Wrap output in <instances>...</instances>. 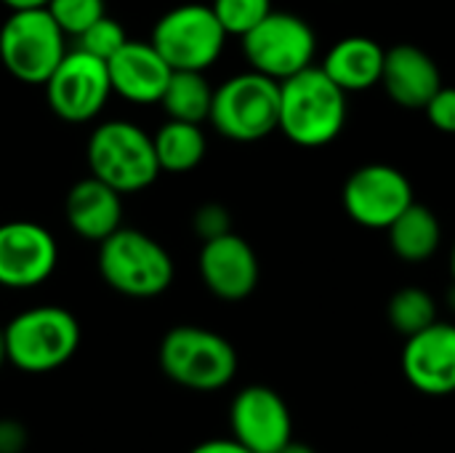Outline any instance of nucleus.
<instances>
[{"label":"nucleus","mask_w":455,"mask_h":453,"mask_svg":"<svg viewBox=\"0 0 455 453\" xmlns=\"http://www.w3.org/2000/svg\"><path fill=\"white\" fill-rule=\"evenodd\" d=\"M347 123V91L323 67H307L280 83V131L299 147L333 142Z\"/></svg>","instance_id":"f257e3e1"},{"label":"nucleus","mask_w":455,"mask_h":453,"mask_svg":"<svg viewBox=\"0 0 455 453\" xmlns=\"http://www.w3.org/2000/svg\"><path fill=\"white\" fill-rule=\"evenodd\" d=\"M0 3H5L11 11H24V8H45L48 0H0Z\"/></svg>","instance_id":"7c9ffc66"},{"label":"nucleus","mask_w":455,"mask_h":453,"mask_svg":"<svg viewBox=\"0 0 455 453\" xmlns=\"http://www.w3.org/2000/svg\"><path fill=\"white\" fill-rule=\"evenodd\" d=\"M48 107L67 123H88L107 107L112 96L107 61L72 48L43 83Z\"/></svg>","instance_id":"9d476101"},{"label":"nucleus","mask_w":455,"mask_h":453,"mask_svg":"<svg viewBox=\"0 0 455 453\" xmlns=\"http://www.w3.org/2000/svg\"><path fill=\"white\" fill-rule=\"evenodd\" d=\"M227 32L205 3H184L163 13L152 29L149 43L171 64V69L205 72L224 51Z\"/></svg>","instance_id":"6e6552de"},{"label":"nucleus","mask_w":455,"mask_h":453,"mask_svg":"<svg viewBox=\"0 0 455 453\" xmlns=\"http://www.w3.org/2000/svg\"><path fill=\"white\" fill-rule=\"evenodd\" d=\"M211 125L232 142H259L280 125V83L251 69L213 88Z\"/></svg>","instance_id":"423d86ee"},{"label":"nucleus","mask_w":455,"mask_h":453,"mask_svg":"<svg viewBox=\"0 0 455 453\" xmlns=\"http://www.w3.org/2000/svg\"><path fill=\"white\" fill-rule=\"evenodd\" d=\"M67 35L45 8L11 11L0 24V64L27 85H43L67 53Z\"/></svg>","instance_id":"0eeeda50"},{"label":"nucleus","mask_w":455,"mask_h":453,"mask_svg":"<svg viewBox=\"0 0 455 453\" xmlns=\"http://www.w3.org/2000/svg\"><path fill=\"white\" fill-rule=\"evenodd\" d=\"M211 104H213V88L203 72L195 69L171 72V80L160 99V107L165 109L168 120L203 123L211 115Z\"/></svg>","instance_id":"4be33fe9"},{"label":"nucleus","mask_w":455,"mask_h":453,"mask_svg":"<svg viewBox=\"0 0 455 453\" xmlns=\"http://www.w3.org/2000/svg\"><path fill=\"white\" fill-rule=\"evenodd\" d=\"M91 176L101 179L120 195L147 190L160 176L152 136L128 120H107L91 136L85 147Z\"/></svg>","instance_id":"20e7f679"},{"label":"nucleus","mask_w":455,"mask_h":453,"mask_svg":"<svg viewBox=\"0 0 455 453\" xmlns=\"http://www.w3.org/2000/svg\"><path fill=\"white\" fill-rule=\"evenodd\" d=\"M163 374L195 392H216L237 374L235 347L216 331L200 326H176L160 342Z\"/></svg>","instance_id":"39448f33"},{"label":"nucleus","mask_w":455,"mask_h":453,"mask_svg":"<svg viewBox=\"0 0 455 453\" xmlns=\"http://www.w3.org/2000/svg\"><path fill=\"white\" fill-rule=\"evenodd\" d=\"M59 262V246L51 230L29 219L0 224V288H37Z\"/></svg>","instance_id":"f8f14e48"},{"label":"nucleus","mask_w":455,"mask_h":453,"mask_svg":"<svg viewBox=\"0 0 455 453\" xmlns=\"http://www.w3.org/2000/svg\"><path fill=\"white\" fill-rule=\"evenodd\" d=\"M189 453H251L245 446H240L235 438L232 441H205V443H200V446H195Z\"/></svg>","instance_id":"c756f323"},{"label":"nucleus","mask_w":455,"mask_h":453,"mask_svg":"<svg viewBox=\"0 0 455 453\" xmlns=\"http://www.w3.org/2000/svg\"><path fill=\"white\" fill-rule=\"evenodd\" d=\"M315 45L317 40L312 27L301 16L283 11L267 13L251 32L243 35V51L251 69L277 83L312 67Z\"/></svg>","instance_id":"1a4fd4ad"},{"label":"nucleus","mask_w":455,"mask_h":453,"mask_svg":"<svg viewBox=\"0 0 455 453\" xmlns=\"http://www.w3.org/2000/svg\"><path fill=\"white\" fill-rule=\"evenodd\" d=\"M277 453H315V451H312L309 446H304V443H293V441H291L283 451H277Z\"/></svg>","instance_id":"2f4dec72"},{"label":"nucleus","mask_w":455,"mask_h":453,"mask_svg":"<svg viewBox=\"0 0 455 453\" xmlns=\"http://www.w3.org/2000/svg\"><path fill=\"white\" fill-rule=\"evenodd\" d=\"M8 363V352H5V334H3V328H0V368Z\"/></svg>","instance_id":"473e14b6"},{"label":"nucleus","mask_w":455,"mask_h":453,"mask_svg":"<svg viewBox=\"0 0 455 453\" xmlns=\"http://www.w3.org/2000/svg\"><path fill=\"white\" fill-rule=\"evenodd\" d=\"M381 83L387 93L408 109H424L427 101L443 88L437 61L419 45L403 43L384 53Z\"/></svg>","instance_id":"f3484780"},{"label":"nucleus","mask_w":455,"mask_h":453,"mask_svg":"<svg viewBox=\"0 0 455 453\" xmlns=\"http://www.w3.org/2000/svg\"><path fill=\"white\" fill-rule=\"evenodd\" d=\"M403 374L424 395L443 398L455 392V326L432 323L408 336L403 350Z\"/></svg>","instance_id":"2eb2a0df"},{"label":"nucleus","mask_w":455,"mask_h":453,"mask_svg":"<svg viewBox=\"0 0 455 453\" xmlns=\"http://www.w3.org/2000/svg\"><path fill=\"white\" fill-rule=\"evenodd\" d=\"M451 272H453V280H455V248H453V256H451Z\"/></svg>","instance_id":"f704fd0d"},{"label":"nucleus","mask_w":455,"mask_h":453,"mask_svg":"<svg viewBox=\"0 0 455 453\" xmlns=\"http://www.w3.org/2000/svg\"><path fill=\"white\" fill-rule=\"evenodd\" d=\"M440 238H443V230H440L435 211L416 200L389 224V243L395 254L411 264L427 262L437 251Z\"/></svg>","instance_id":"aec40b11"},{"label":"nucleus","mask_w":455,"mask_h":453,"mask_svg":"<svg viewBox=\"0 0 455 453\" xmlns=\"http://www.w3.org/2000/svg\"><path fill=\"white\" fill-rule=\"evenodd\" d=\"M232 438L251 453H277L293 441L288 403L264 384L240 390L229 409Z\"/></svg>","instance_id":"ddd939ff"},{"label":"nucleus","mask_w":455,"mask_h":453,"mask_svg":"<svg viewBox=\"0 0 455 453\" xmlns=\"http://www.w3.org/2000/svg\"><path fill=\"white\" fill-rule=\"evenodd\" d=\"M192 227L195 232L200 235V240H211V238H219V235H227L232 232V224H229V211L219 203H205L195 211V219H192Z\"/></svg>","instance_id":"bb28decb"},{"label":"nucleus","mask_w":455,"mask_h":453,"mask_svg":"<svg viewBox=\"0 0 455 453\" xmlns=\"http://www.w3.org/2000/svg\"><path fill=\"white\" fill-rule=\"evenodd\" d=\"M448 302H451V307H453V310H455V286H453V288H451V294H448Z\"/></svg>","instance_id":"72a5a7b5"},{"label":"nucleus","mask_w":455,"mask_h":453,"mask_svg":"<svg viewBox=\"0 0 455 453\" xmlns=\"http://www.w3.org/2000/svg\"><path fill=\"white\" fill-rule=\"evenodd\" d=\"M64 216L77 238L101 243L104 238L120 230L123 195L109 184H104L101 179L85 176L69 190L64 200Z\"/></svg>","instance_id":"a211bd4d"},{"label":"nucleus","mask_w":455,"mask_h":453,"mask_svg":"<svg viewBox=\"0 0 455 453\" xmlns=\"http://www.w3.org/2000/svg\"><path fill=\"white\" fill-rule=\"evenodd\" d=\"M99 275L123 296L155 299L171 288L176 264L155 238L120 227L99 243Z\"/></svg>","instance_id":"f03ea898"},{"label":"nucleus","mask_w":455,"mask_h":453,"mask_svg":"<svg viewBox=\"0 0 455 453\" xmlns=\"http://www.w3.org/2000/svg\"><path fill=\"white\" fill-rule=\"evenodd\" d=\"M75 40H77L75 48H80V51L96 56V59H101V61H109V59L128 43V35H125V29H123V24H120L117 19H112V16L104 13L99 21H93V24H91L85 32H80Z\"/></svg>","instance_id":"a878e982"},{"label":"nucleus","mask_w":455,"mask_h":453,"mask_svg":"<svg viewBox=\"0 0 455 453\" xmlns=\"http://www.w3.org/2000/svg\"><path fill=\"white\" fill-rule=\"evenodd\" d=\"M8 363L24 374H48L72 360L80 347L77 318L56 304L19 312L3 328Z\"/></svg>","instance_id":"7ed1b4c3"},{"label":"nucleus","mask_w":455,"mask_h":453,"mask_svg":"<svg viewBox=\"0 0 455 453\" xmlns=\"http://www.w3.org/2000/svg\"><path fill=\"white\" fill-rule=\"evenodd\" d=\"M112 93L131 104H160L171 80V64L149 40H128L109 61Z\"/></svg>","instance_id":"dca6fc26"},{"label":"nucleus","mask_w":455,"mask_h":453,"mask_svg":"<svg viewBox=\"0 0 455 453\" xmlns=\"http://www.w3.org/2000/svg\"><path fill=\"white\" fill-rule=\"evenodd\" d=\"M429 123L443 131V133H455V88H440L424 107Z\"/></svg>","instance_id":"cd10ccee"},{"label":"nucleus","mask_w":455,"mask_h":453,"mask_svg":"<svg viewBox=\"0 0 455 453\" xmlns=\"http://www.w3.org/2000/svg\"><path fill=\"white\" fill-rule=\"evenodd\" d=\"M45 11L67 37H77L107 13V5L104 0H48Z\"/></svg>","instance_id":"b1692460"},{"label":"nucleus","mask_w":455,"mask_h":453,"mask_svg":"<svg viewBox=\"0 0 455 453\" xmlns=\"http://www.w3.org/2000/svg\"><path fill=\"white\" fill-rule=\"evenodd\" d=\"M200 278L205 288L224 299L240 302L248 299L259 286V259L251 243L235 232L211 238L200 248Z\"/></svg>","instance_id":"4468645a"},{"label":"nucleus","mask_w":455,"mask_h":453,"mask_svg":"<svg viewBox=\"0 0 455 453\" xmlns=\"http://www.w3.org/2000/svg\"><path fill=\"white\" fill-rule=\"evenodd\" d=\"M341 198L352 222L371 230H389V224L413 203V187L395 166L371 163L347 179Z\"/></svg>","instance_id":"9b49d317"},{"label":"nucleus","mask_w":455,"mask_h":453,"mask_svg":"<svg viewBox=\"0 0 455 453\" xmlns=\"http://www.w3.org/2000/svg\"><path fill=\"white\" fill-rule=\"evenodd\" d=\"M152 144H155L160 171H168V174H187L197 168L208 150L200 123H184V120L163 123L157 133L152 136Z\"/></svg>","instance_id":"412c9836"},{"label":"nucleus","mask_w":455,"mask_h":453,"mask_svg":"<svg viewBox=\"0 0 455 453\" xmlns=\"http://www.w3.org/2000/svg\"><path fill=\"white\" fill-rule=\"evenodd\" d=\"M211 8H213L216 19L221 21L227 35L243 37L267 13H272V0H213Z\"/></svg>","instance_id":"393cba45"},{"label":"nucleus","mask_w":455,"mask_h":453,"mask_svg":"<svg viewBox=\"0 0 455 453\" xmlns=\"http://www.w3.org/2000/svg\"><path fill=\"white\" fill-rule=\"evenodd\" d=\"M389 323L403 336H413L437 323V304L424 288H403L389 299Z\"/></svg>","instance_id":"5701e85b"},{"label":"nucleus","mask_w":455,"mask_h":453,"mask_svg":"<svg viewBox=\"0 0 455 453\" xmlns=\"http://www.w3.org/2000/svg\"><path fill=\"white\" fill-rule=\"evenodd\" d=\"M24 449V430L21 425L5 419L0 422V453H21Z\"/></svg>","instance_id":"c85d7f7f"},{"label":"nucleus","mask_w":455,"mask_h":453,"mask_svg":"<svg viewBox=\"0 0 455 453\" xmlns=\"http://www.w3.org/2000/svg\"><path fill=\"white\" fill-rule=\"evenodd\" d=\"M384 53L387 51L371 37H363V35L344 37L328 51L323 69L341 91H347V93L365 91V88L381 83Z\"/></svg>","instance_id":"6ab92c4d"}]
</instances>
